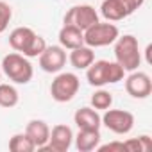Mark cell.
Returning a JSON list of instances; mask_svg holds the SVG:
<instances>
[{
    "label": "cell",
    "instance_id": "1",
    "mask_svg": "<svg viewBox=\"0 0 152 152\" xmlns=\"http://www.w3.org/2000/svg\"><path fill=\"white\" fill-rule=\"evenodd\" d=\"M124 77H125V70L116 61L100 59V61H93L86 68V79L90 86L95 88H102L106 84H116L124 81Z\"/></svg>",
    "mask_w": 152,
    "mask_h": 152
},
{
    "label": "cell",
    "instance_id": "2",
    "mask_svg": "<svg viewBox=\"0 0 152 152\" xmlns=\"http://www.w3.org/2000/svg\"><path fill=\"white\" fill-rule=\"evenodd\" d=\"M9 45L15 52H20L31 59V57H38L45 50L47 41L45 38L36 34L31 27H16L9 34Z\"/></svg>",
    "mask_w": 152,
    "mask_h": 152
},
{
    "label": "cell",
    "instance_id": "3",
    "mask_svg": "<svg viewBox=\"0 0 152 152\" xmlns=\"http://www.w3.org/2000/svg\"><path fill=\"white\" fill-rule=\"evenodd\" d=\"M115 59L125 72H134L141 64V52L138 38L132 34L118 36L115 41Z\"/></svg>",
    "mask_w": 152,
    "mask_h": 152
},
{
    "label": "cell",
    "instance_id": "4",
    "mask_svg": "<svg viewBox=\"0 0 152 152\" xmlns=\"http://www.w3.org/2000/svg\"><path fill=\"white\" fill-rule=\"evenodd\" d=\"M0 66H2V72L6 73V77L13 81L15 84H27L31 83L34 75V68L29 57H25L20 52H9L7 56H4Z\"/></svg>",
    "mask_w": 152,
    "mask_h": 152
},
{
    "label": "cell",
    "instance_id": "5",
    "mask_svg": "<svg viewBox=\"0 0 152 152\" xmlns=\"http://www.w3.org/2000/svg\"><path fill=\"white\" fill-rule=\"evenodd\" d=\"M81 88V81L75 73L72 72H61L57 73L52 84H50V95L56 102H70L73 100V97L79 93Z\"/></svg>",
    "mask_w": 152,
    "mask_h": 152
},
{
    "label": "cell",
    "instance_id": "6",
    "mask_svg": "<svg viewBox=\"0 0 152 152\" xmlns=\"http://www.w3.org/2000/svg\"><path fill=\"white\" fill-rule=\"evenodd\" d=\"M118 36H120V31H118V27L115 23L97 22L90 29L84 31V45H88L91 48L107 47V45L115 43Z\"/></svg>",
    "mask_w": 152,
    "mask_h": 152
},
{
    "label": "cell",
    "instance_id": "7",
    "mask_svg": "<svg viewBox=\"0 0 152 152\" xmlns=\"http://www.w3.org/2000/svg\"><path fill=\"white\" fill-rule=\"evenodd\" d=\"M99 22V13L95 11L93 6L90 4H81V6H73L66 11L64 18H63V23L64 25H73L81 29L83 32L86 29H90L93 23Z\"/></svg>",
    "mask_w": 152,
    "mask_h": 152
},
{
    "label": "cell",
    "instance_id": "8",
    "mask_svg": "<svg viewBox=\"0 0 152 152\" xmlns=\"http://www.w3.org/2000/svg\"><path fill=\"white\" fill-rule=\"evenodd\" d=\"M102 125H106L115 134H127L134 127V115L125 109H106L104 116H100Z\"/></svg>",
    "mask_w": 152,
    "mask_h": 152
},
{
    "label": "cell",
    "instance_id": "9",
    "mask_svg": "<svg viewBox=\"0 0 152 152\" xmlns=\"http://www.w3.org/2000/svg\"><path fill=\"white\" fill-rule=\"evenodd\" d=\"M39 68L47 73H59L66 64V50L61 45L45 47V50L38 56Z\"/></svg>",
    "mask_w": 152,
    "mask_h": 152
},
{
    "label": "cell",
    "instance_id": "10",
    "mask_svg": "<svg viewBox=\"0 0 152 152\" xmlns=\"http://www.w3.org/2000/svg\"><path fill=\"white\" fill-rule=\"evenodd\" d=\"M73 143V132L68 125L57 124L52 127L47 145L41 147V150H52V152H66Z\"/></svg>",
    "mask_w": 152,
    "mask_h": 152
},
{
    "label": "cell",
    "instance_id": "11",
    "mask_svg": "<svg viewBox=\"0 0 152 152\" xmlns=\"http://www.w3.org/2000/svg\"><path fill=\"white\" fill-rule=\"evenodd\" d=\"M125 91L132 99H147L152 93V81L145 72H131L125 79Z\"/></svg>",
    "mask_w": 152,
    "mask_h": 152
},
{
    "label": "cell",
    "instance_id": "12",
    "mask_svg": "<svg viewBox=\"0 0 152 152\" xmlns=\"http://www.w3.org/2000/svg\"><path fill=\"white\" fill-rule=\"evenodd\" d=\"M57 38H59V45L64 50H73V48L84 45V32L77 27H73V25H64L63 23Z\"/></svg>",
    "mask_w": 152,
    "mask_h": 152
},
{
    "label": "cell",
    "instance_id": "13",
    "mask_svg": "<svg viewBox=\"0 0 152 152\" xmlns=\"http://www.w3.org/2000/svg\"><path fill=\"white\" fill-rule=\"evenodd\" d=\"M25 134L32 140V143L36 145V148H41L43 145H47L48 136H50V127L45 120H31L25 127Z\"/></svg>",
    "mask_w": 152,
    "mask_h": 152
},
{
    "label": "cell",
    "instance_id": "14",
    "mask_svg": "<svg viewBox=\"0 0 152 152\" xmlns=\"http://www.w3.org/2000/svg\"><path fill=\"white\" fill-rule=\"evenodd\" d=\"M73 138L79 152H91L100 145V129H79Z\"/></svg>",
    "mask_w": 152,
    "mask_h": 152
},
{
    "label": "cell",
    "instance_id": "15",
    "mask_svg": "<svg viewBox=\"0 0 152 152\" xmlns=\"http://www.w3.org/2000/svg\"><path fill=\"white\" fill-rule=\"evenodd\" d=\"M73 122L79 129H100V125H102V120H100V115L97 113V109L88 107V106L75 111Z\"/></svg>",
    "mask_w": 152,
    "mask_h": 152
},
{
    "label": "cell",
    "instance_id": "16",
    "mask_svg": "<svg viewBox=\"0 0 152 152\" xmlns=\"http://www.w3.org/2000/svg\"><path fill=\"white\" fill-rule=\"evenodd\" d=\"M68 61H70V64H72L75 70H86V68L95 61V52H93L91 47L83 45V47H77V48L70 50Z\"/></svg>",
    "mask_w": 152,
    "mask_h": 152
},
{
    "label": "cell",
    "instance_id": "17",
    "mask_svg": "<svg viewBox=\"0 0 152 152\" xmlns=\"http://www.w3.org/2000/svg\"><path fill=\"white\" fill-rule=\"evenodd\" d=\"M100 15L107 22H120L129 16V11L122 0H104L100 4Z\"/></svg>",
    "mask_w": 152,
    "mask_h": 152
},
{
    "label": "cell",
    "instance_id": "18",
    "mask_svg": "<svg viewBox=\"0 0 152 152\" xmlns=\"http://www.w3.org/2000/svg\"><path fill=\"white\" fill-rule=\"evenodd\" d=\"M18 100H20V93L13 84L0 83V107L11 109L18 104Z\"/></svg>",
    "mask_w": 152,
    "mask_h": 152
},
{
    "label": "cell",
    "instance_id": "19",
    "mask_svg": "<svg viewBox=\"0 0 152 152\" xmlns=\"http://www.w3.org/2000/svg\"><path fill=\"white\" fill-rule=\"evenodd\" d=\"M9 150L11 152H32V150H36V145L32 143V140L25 132H18V134L11 136Z\"/></svg>",
    "mask_w": 152,
    "mask_h": 152
},
{
    "label": "cell",
    "instance_id": "20",
    "mask_svg": "<svg viewBox=\"0 0 152 152\" xmlns=\"http://www.w3.org/2000/svg\"><path fill=\"white\" fill-rule=\"evenodd\" d=\"M127 152H148L152 148V140L147 134H141L138 138H129L127 141H124Z\"/></svg>",
    "mask_w": 152,
    "mask_h": 152
},
{
    "label": "cell",
    "instance_id": "21",
    "mask_svg": "<svg viewBox=\"0 0 152 152\" xmlns=\"http://www.w3.org/2000/svg\"><path fill=\"white\" fill-rule=\"evenodd\" d=\"M91 107L97 109V111H106L111 107L113 104V95L106 90H97L93 95H91Z\"/></svg>",
    "mask_w": 152,
    "mask_h": 152
},
{
    "label": "cell",
    "instance_id": "22",
    "mask_svg": "<svg viewBox=\"0 0 152 152\" xmlns=\"http://www.w3.org/2000/svg\"><path fill=\"white\" fill-rule=\"evenodd\" d=\"M11 18H13V7L4 0H0V34L7 31Z\"/></svg>",
    "mask_w": 152,
    "mask_h": 152
},
{
    "label": "cell",
    "instance_id": "23",
    "mask_svg": "<svg viewBox=\"0 0 152 152\" xmlns=\"http://www.w3.org/2000/svg\"><path fill=\"white\" fill-rule=\"evenodd\" d=\"M95 150H99V152H127L124 141H111L106 145H99Z\"/></svg>",
    "mask_w": 152,
    "mask_h": 152
},
{
    "label": "cell",
    "instance_id": "24",
    "mask_svg": "<svg viewBox=\"0 0 152 152\" xmlns=\"http://www.w3.org/2000/svg\"><path fill=\"white\" fill-rule=\"evenodd\" d=\"M122 2H124V6L127 7L129 15H132L134 11H138V9L145 4V0H122Z\"/></svg>",
    "mask_w": 152,
    "mask_h": 152
},
{
    "label": "cell",
    "instance_id": "25",
    "mask_svg": "<svg viewBox=\"0 0 152 152\" xmlns=\"http://www.w3.org/2000/svg\"><path fill=\"white\" fill-rule=\"evenodd\" d=\"M0 81H2V72H0Z\"/></svg>",
    "mask_w": 152,
    "mask_h": 152
}]
</instances>
